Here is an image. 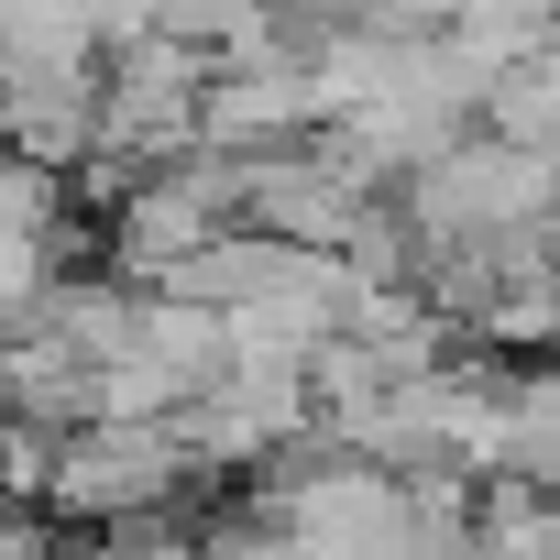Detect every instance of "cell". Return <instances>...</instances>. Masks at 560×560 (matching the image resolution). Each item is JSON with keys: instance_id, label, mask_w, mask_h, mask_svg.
I'll return each instance as SVG.
<instances>
[{"instance_id": "obj_3", "label": "cell", "mask_w": 560, "mask_h": 560, "mask_svg": "<svg viewBox=\"0 0 560 560\" xmlns=\"http://www.w3.org/2000/svg\"><path fill=\"white\" fill-rule=\"evenodd\" d=\"M100 560H187V549H100Z\"/></svg>"}, {"instance_id": "obj_1", "label": "cell", "mask_w": 560, "mask_h": 560, "mask_svg": "<svg viewBox=\"0 0 560 560\" xmlns=\"http://www.w3.org/2000/svg\"><path fill=\"white\" fill-rule=\"evenodd\" d=\"M549 198H560V165H549L538 143L429 154V187H418V209H429L440 231H505V220H527V209H549Z\"/></svg>"}, {"instance_id": "obj_2", "label": "cell", "mask_w": 560, "mask_h": 560, "mask_svg": "<svg viewBox=\"0 0 560 560\" xmlns=\"http://www.w3.org/2000/svg\"><path fill=\"white\" fill-rule=\"evenodd\" d=\"M505 132H516V143H527V132H560V56H549L538 78H527V67L505 78Z\"/></svg>"}]
</instances>
